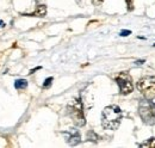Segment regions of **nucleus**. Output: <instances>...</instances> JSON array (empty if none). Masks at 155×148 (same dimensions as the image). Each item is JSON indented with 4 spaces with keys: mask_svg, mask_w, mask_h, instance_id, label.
I'll list each match as a JSON object with an SVG mask.
<instances>
[{
    "mask_svg": "<svg viewBox=\"0 0 155 148\" xmlns=\"http://www.w3.org/2000/svg\"><path fill=\"white\" fill-rule=\"evenodd\" d=\"M123 118V112L119 106L117 105H110L106 106L103 113H101V126L104 129L116 130Z\"/></svg>",
    "mask_w": 155,
    "mask_h": 148,
    "instance_id": "f257e3e1",
    "label": "nucleus"
},
{
    "mask_svg": "<svg viewBox=\"0 0 155 148\" xmlns=\"http://www.w3.org/2000/svg\"><path fill=\"white\" fill-rule=\"evenodd\" d=\"M67 112H68L69 117L72 118V121L78 127H84L86 124L85 113H84V105H82L81 98L73 99L67 106Z\"/></svg>",
    "mask_w": 155,
    "mask_h": 148,
    "instance_id": "f03ea898",
    "label": "nucleus"
},
{
    "mask_svg": "<svg viewBox=\"0 0 155 148\" xmlns=\"http://www.w3.org/2000/svg\"><path fill=\"white\" fill-rule=\"evenodd\" d=\"M138 115L143 123L148 126L155 124V103L152 99H144L138 104Z\"/></svg>",
    "mask_w": 155,
    "mask_h": 148,
    "instance_id": "7ed1b4c3",
    "label": "nucleus"
},
{
    "mask_svg": "<svg viewBox=\"0 0 155 148\" xmlns=\"http://www.w3.org/2000/svg\"><path fill=\"white\" fill-rule=\"evenodd\" d=\"M136 87L142 93L146 99H154L155 98V76H143L141 78Z\"/></svg>",
    "mask_w": 155,
    "mask_h": 148,
    "instance_id": "20e7f679",
    "label": "nucleus"
},
{
    "mask_svg": "<svg viewBox=\"0 0 155 148\" xmlns=\"http://www.w3.org/2000/svg\"><path fill=\"white\" fill-rule=\"evenodd\" d=\"M117 85L119 87V92L122 94H129L133 92L134 90V84H133V79L130 76V74L128 72H120V73L115 78Z\"/></svg>",
    "mask_w": 155,
    "mask_h": 148,
    "instance_id": "39448f33",
    "label": "nucleus"
},
{
    "mask_svg": "<svg viewBox=\"0 0 155 148\" xmlns=\"http://www.w3.org/2000/svg\"><path fill=\"white\" fill-rule=\"evenodd\" d=\"M64 136H66V140H67L68 145H71V146H75L81 141L80 133L77 129H69L68 131L64 133Z\"/></svg>",
    "mask_w": 155,
    "mask_h": 148,
    "instance_id": "423d86ee",
    "label": "nucleus"
},
{
    "mask_svg": "<svg viewBox=\"0 0 155 148\" xmlns=\"http://www.w3.org/2000/svg\"><path fill=\"white\" fill-rule=\"evenodd\" d=\"M47 15V7L45 5H38L36 7V10L30 13V15H26V16H34V17H44Z\"/></svg>",
    "mask_w": 155,
    "mask_h": 148,
    "instance_id": "0eeeda50",
    "label": "nucleus"
},
{
    "mask_svg": "<svg viewBox=\"0 0 155 148\" xmlns=\"http://www.w3.org/2000/svg\"><path fill=\"white\" fill-rule=\"evenodd\" d=\"M26 86H28V81L25 79H18L15 82V87L17 90H24V89H26Z\"/></svg>",
    "mask_w": 155,
    "mask_h": 148,
    "instance_id": "6e6552de",
    "label": "nucleus"
},
{
    "mask_svg": "<svg viewBox=\"0 0 155 148\" xmlns=\"http://www.w3.org/2000/svg\"><path fill=\"white\" fill-rule=\"evenodd\" d=\"M140 147H149V148H155V137H152L149 140H147L143 143H140Z\"/></svg>",
    "mask_w": 155,
    "mask_h": 148,
    "instance_id": "1a4fd4ad",
    "label": "nucleus"
},
{
    "mask_svg": "<svg viewBox=\"0 0 155 148\" xmlns=\"http://www.w3.org/2000/svg\"><path fill=\"white\" fill-rule=\"evenodd\" d=\"M87 140L88 141H94V142H97V140H98V136L96 135V133L94 131H90L88 134H87Z\"/></svg>",
    "mask_w": 155,
    "mask_h": 148,
    "instance_id": "9d476101",
    "label": "nucleus"
},
{
    "mask_svg": "<svg viewBox=\"0 0 155 148\" xmlns=\"http://www.w3.org/2000/svg\"><path fill=\"white\" fill-rule=\"evenodd\" d=\"M125 2H127V7H128V10L131 11V10L134 8V0H125Z\"/></svg>",
    "mask_w": 155,
    "mask_h": 148,
    "instance_id": "9b49d317",
    "label": "nucleus"
},
{
    "mask_svg": "<svg viewBox=\"0 0 155 148\" xmlns=\"http://www.w3.org/2000/svg\"><path fill=\"white\" fill-rule=\"evenodd\" d=\"M51 82H53V78H48V79L44 81V84H43V87H44V89L49 87V86L51 85Z\"/></svg>",
    "mask_w": 155,
    "mask_h": 148,
    "instance_id": "f8f14e48",
    "label": "nucleus"
},
{
    "mask_svg": "<svg viewBox=\"0 0 155 148\" xmlns=\"http://www.w3.org/2000/svg\"><path fill=\"white\" fill-rule=\"evenodd\" d=\"M130 34H131V31H130V30H123V31H122V32H120V36H128V35H130Z\"/></svg>",
    "mask_w": 155,
    "mask_h": 148,
    "instance_id": "ddd939ff",
    "label": "nucleus"
},
{
    "mask_svg": "<svg viewBox=\"0 0 155 148\" xmlns=\"http://www.w3.org/2000/svg\"><path fill=\"white\" fill-rule=\"evenodd\" d=\"M103 1H104V0H92V2H93L96 6H99V5H101V4H103Z\"/></svg>",
    "mask_w": 155,
    "mask_h": 148,
    "instance_id": "4468645a",
    "label": "nucleus"
},
{
    "mask_svg": "<svg viewBox=\"0 0 155 148\" xmlns=\"http://www.w3.org/2000/svg\"><path fill=\"white\" fill-rule=\"evenodd\" d=\"M143 62H144V60H141V61H137L136 63H137V65H141V63H143Z\"/></svg>",
    "mask_w": 155,
    "mask_h": 148,
    "instance_id": "2eb2a0df",
    "label": "nucleus"
},
{
    "mask_svg": "<svg viewBox=\"0 0 155 148\" xmlns=\"http://www.w3.org/2000/svg\"><path fill=\"white\" fill-rule=\"evenodd\" d=\"M2 25H5V24H4V23H2L1 20H0V26H2Z\"/></svg>",
    "mask_w": 155,
    "mask_h": 148,
    "instance_id": "dca6fc26",
    "label": "nucleus"
}]
</instances>
